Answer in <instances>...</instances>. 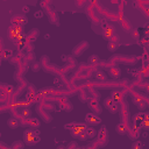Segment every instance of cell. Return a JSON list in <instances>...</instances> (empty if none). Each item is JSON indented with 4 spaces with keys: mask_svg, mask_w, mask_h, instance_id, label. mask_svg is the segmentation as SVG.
I'll return each mask as SVG.
<instances>
[{
    "mask_svg": "<svg viewBox=\"0 0 149 149\" xmlns=\"http://www.w3.org/2000/svg\"><path fill=\"white\" fill-rule=\"evenodd\" d=\"M23 140L28 146H34L40 141L39 133L36 131H34L33 128H28L24 131L23 133Z\"/></svg>",
    "mask_w": 149,
    "mask_h": 149,
    "instance_id": "1",
    "label": "cell"
},
{
    "mask_svg": "<svg viewBox=\"0 0 149 149\" xmlns=\"http://www.w3.org/2000/svg\"><path fill=\"white\" fill-rule=\"evenodd\" d=\"M8 36L12 40H21L23 37V29L21 26H12L8 29Z\"/></svg>",
    "mask_w": 149,
    "mask_h": 149,
    "instance_id": "2",
    "label": "cell"
},
{
    "mask_svg": "<svg viewBox=\"0 0 149 149\" xmlns=\"http://www.w3.org/2000/svg\"><path fill=\"white\" fill-rule=\"evenodd\" d=\"M103 35L106 40L108 41H113V42H118V36L114 34V29L112 27H107V28L104 29L103 32Z\"/></svg>",
    "mask_w": 149,
    "mask_h": 149,
    "instance_id": "3",
    "label": "cell"
},
{
    "mask_svg": "<svg viewBox=\"0 0 149 149\" xmlns=\"http://www.w3.org/2000/svg\"><path fill=\"white\" fill-rule=\"evenodd\" d=\"M85 121L88 123H90V125H93L94 126V125H99V123L101 122V119L99 118L96 113L91 112V113H88L85 115Z\"/></svg>",
    "mask_w": 149,
    "mask_h": 149,
    "instance_id": "4",
    "label": "cell"
},
{
    "mask_svg": "<svg viewBox=\"0 0 149 149\" xmlns=\"http://www.w3.org/2000/svg\"><path fill=\"white\" fill-rule=\"evenodd\" d=\"M86 126L85 125H74V127H72L70 129V134H71V136H73V138H78V135L80 133H83V132H85L86 131Z\"/></svg>",
    "mask_w": 149,
    "mask_h": 149,
    "instance_id": "5",
    "label": "cell"
},
{
    "mask_svg": "<svg viewBox=\"0 0 149 149\" xmlns=\"http://www.w3.org/2000/svg\"><path fill=\"white\" fill-rule=\"evenodd\" d=\"M107 139H108L107 131H106L105 126H103V127L100 128V131H99V133H98V141L104 145V143L107 142Z\"/></svg>",
    "mask_w": 149,
    "mask_h": 149,
    "instance_id": "6",
    "label": "cell"
},
{
    "mask_svg": "<svg viewBox=\"0 0 149 149\" xmlns=\"http://www.w3.org/2000/svg\"><path fill=\"white\" fill-rule=\"evenodd\" d=\"M133 103L135 104V106L138 108H140L141 111H143L146 108V106H147V104H146V101L143 100L141 97H139V96H134L133 97Z\"/></svg>",
    "mask_w": 149,
    "mask_h": 149,
    "instance_id": "7",
    "label": "cell"
},
{
    "mask_svg": "<svg viewBox=\"0 0 149 149\" xmlns=\"http://www.w3.org/2000/svg\"><path fill=\"white\" fill-rule=\"evenodd\" d=\"M143 121H145V113H143V112H139V113H136L135 115L133 116V122L135 123L136 127L142 125Z\"/></svg>",
    "mask_w": 149,
    "mask_h": 149,
    "instance_id": "8",
    "label": "cell"
},
{
    "mask_svg": "<svg viewBox=\"0 0 149 149\" xmlns=\"http://www.w3.org/2000/svg\"><path fill=\"white\" fill-rule=\"evenodd\" d=\"M89 107H90L91 111H93V113H99V111H100L99 103L96 99H90V100H89Z\"/></svg>",
    "mask_w": 149,
    "mask_h": 149,
    "instance_id": "9",
    "label": "cell"
},
{
    "mask_svg": "<svg viewBox=\"0 0 149 149\" xmlns=\"http://www.w3.org/2000/svg\"><path fill=\"white\" fill-rule=\"evenodd\" d=\"M26 22H27V20H26V18H24L23 15H16V16H14V18H13L14 26H21L22 27Z\"/></svg>",
    "mask_w": 149,
    "mask_h": 149,
    "instance_id": "10",
    "label": "cell"
},
{
    "mask_svg": "<svg viewBox=\"0 0 149 149\" xmlns=\"http://www.w3.org/2000/svg\"><path fill=\"white\" fill-rule=\"evenodd\" d=\"M115 131H116V133L119 134V135H125L126 133H127V127H126V125L123 122H120V123H118L116 125V127H115Z\"/></svg>",
    "mask_w": 149,
    "mask_h": 149,
    "instance_id": "11",
    "label": "cell"
},
{
    "mask_svg": "<svg viewBox=\"0 0 149 149\" xmlns=\"http://www.w3.org/2000/svg\"><path fill=\"white\" fill-rule=\"evenodd\" d=\"M108 73H110V76H112L113 78H119L121 74V70L118 66H112L110 70H108Z\"/></svg>",
    "mask_w": 149,
    "mask_h": 149,
    "instance_id": "12",
    "label": "cell"
},
{
    "mask_svg": "<svg viewBox=\"0 0 149 149\" xmlns=\"http://www.w3.org/2000/svg\"><path fill=\"white\" fill-rule=\"evenodd\" d=\"M111 97L113 98V100L115 101L116 104H118V103H120V101L122 100L123 94H122V92H121V91H113V92H112V94H111Z\"/></svg>",
    "mask_w": 149,
    "mask_h": 149,
    "instance_id": "13",
    "label": "cell"
},
{
    "mask_svg": "<svg viewBox=\"0 0 149 149\" xmlns=\"http://www.w3.org/2000/svg\"><path fill=\"white\" fill-rule=\"evenodd\" d=\"M7 125H8L9 128H12V129H16V128L19 127V121L16 120V119L12 118V119H8V121H7Z\"/></svg>",
    "mask_w": 149,
    "mask_h": 149,
    "instance_id": "14",
    "label": "cell"
},
{
    "mask_svg": "<svg viewBox=\"0 0 149 149\" xmlns=\"http://www.w3.org/2000/svg\"><path fill=\"white\" fill-rule=\"evenodd\" d=\"M119 48V44H118V42H113V41H108V43H107V49L110 51H115L116 49Z\"/></svg>",
    "mask_w": 149,
    "mask_h": 149,
    "instance_id": "15",
    "label": "cell"
},
{
    "mask_svg": "<svg viewBox=\"0 0 149 149\" xmlns=\"http://www.w3.org/2000/svg\"><path fill=\"white\" fill-rule=\"evenodd\" d=\"M85 133H86V135H88L89 139H93L94 136L97 135V132L93 127H88L86 128V131H85Z\"/></svg>",
    "mask_w": 149,
    "mask_h": 149,
    "instance_id": "16",
    "label": "cell"
},
{
    "mask_svg": "<svg viewBox=\"0 0 149 149\" xmlns=\"http://www.w3.org/2000/svg\"><path fill=\"white\" fill-rule=\"evenodd\" d=\"M114 104H115V101L113 100L112 97H107V98H105V100H104V106H105L107 110L111 107L112 105H114Z\"/></svg>",
    "mask_w": 149,
    "mask_h": 149,
    "instance_id": "17",
    "label": "cell"
},
{
    "mask_svg": "<svg viewBox=\"0 0 149 149\" xmlns=\"http://www.w3.org/2000/svg\"><path fill=\"white\" fill-rule=\"evenodd\" d=\"M99 62V57L97 55H91L89 57V63L90 64H97Z\"/></svg>",
    "mask_w": 149,
    "mask_h": 149,
    "instance_id": "18",
    "label": "cell"
},
{
    "mask_svg": "<svg viewBox=\"0 0 149 149\" xmlns=\"http://www.w3.org/2000/svg\"><path fill=\"white\" fill-rule=\"evenodd\" d=\"M108 111H110V113L111 114H115V113H118L119 112V105L118 104H114V105H112L110 108H108Z\"/></svg>",
    "mask_w": 149,
    "mask_h": 149,
    "instance_id": "19",
    "label": "cell"
},
{
    "mask_svg": "<svg viewBox=\"0 0 149 149\" xmlns=\"http://www.w3.org/2000/svg\"><path fill=\"white\" fill-rule=\"evenodd\" d=\"M94 77H96L97 79H99V80H105V79H106L105 73L101 72V71H98V72H96V74H94Z\"/></svg>",
    "mask_w": 149,
    "mask_h": 149,
    "instance_id": "20",
    "label": "cell"
},
{
    "mask_svg": "<svg viewBox=\"0 0 149 149\" xmlns=\"http://www.w3.org/2000/svg\"><path fill=\"white\" fill-rule=\"evenodd\" d=\"M132 149H142V143L140 141H135V142L132 145Z\"/></svg>",
    "mask_w": 149,
    "mask_h": 149,
    "instance_id": "21",
    "label": "cell"
},
{
    "mask_svg": "<svg viewBox=\"0 0 149 149\" xmlns=\"http://www.w3.org/2000/svg\"><path fill=\"white\" fill-rule=\"evenodd\" d=\"M34 91H33V88H29L28 92H27V99H33L34 98Z\"/></svg>",
    "mask_w": 149,
    "mask_h": 149,
    "instance_id": "22",
    "label": "cell"
},
{
    "mask_svg": "<svg viewBox=\"0 0 149 149\" xmlns=\"http://www.w3.org/2000/svg\"><path fill=\"white\" fill-rule=\"evenodd\" d=\"M29 125L34 126V127H39L40 122H39V120H36V119H30V120H29Z\"/></svg>",
    "mask_w": 149,
    "mask_h": 149,
    "instance_id": "23",
    "label": "cell"
},
{
    "mask_svg": "<svg viewBox=\"0 0 149 149\" xmlns=\"http://www.w3.org/2000/svg\"><path fill=\"white\" fill-rule=\"evenodd\" d=\"M78 139L79 140H86V139H89V138H88V135H86L85 132H83V133H80L78 135Z\"/></svg>",
    "mask_w": 149,
    "mask_h": 149,
    "instance_id": "24",
    "label": "cell"
},
{
    "mask_svg": "<svg viewBox=\"0 0 149 149\" xmlns=\"http://www.w3.org/2000/svg\"><path fill=\"white\" fill-rule=\"evenodd\" d=\"M142 126L146 129H149V119H145V121L142 122Z\"/></svg>",
    "mask_w": 149,
    "mask_h": 149,
    "instance_id": "25",
    "label": "cell"
},
{
    "mask_svg": "<svg viewBox=\"0 0 149 149\" xmlns=\"http://www.w3.org/2000/svg\"><path fill=\"white\" fill-rule=\"evenodd\" d=\"M32 69H33V71H39L40 70V64L39 63H34L33 64V66H32Z\"/></svg>",
    "mask_w": 149,
    "mask_h": 149,
    "instance_id": "26",
    "label": "cell"
},
{
    "mask_svg": "<svg viewBox=\"0 0 149 149\" xmlns=\"http://www.w3.org/2000/svg\"><path fill=\"white\" fill-rule=\"evenodd\" d=\"M132 36H133L134 39H139V37H140V33H139L138 30H133L132 32Z\"/></svg>",
    "mask_w": 149,
    "mask_h": 149,
    "instance_id": "27",
    "label": "cell"
},
{
    "mask_svg": "<svg viewBox=\"0 0 149 149\" xmlns=\"http://www.w3.org/2000/svg\"><path fill=\"white\" fill-rule=\"evenodd\" d=\"M34 16H35V18H42V16H43V12H42V11H37V12H35Z\"/></svg>",
    "mask_w": 149,
    "mask_h": 149,
    "instance_id": "28",
    "label": "cell"
},
{
    "mask_svg": "<svg viewBox=\"0 0 149 149\" xmlns=\"http://www.w3.org/2000/svg\"><path fill=\"white\" fill-rule=\"evenodd\" d=\"M21 115L29 116V115H30V111H29V110H23V111H22V113H21Z\"/></svg>",
    "mask_w": 149,
    "mask_h": 149,
    "instance_id": "29",
    "label": "cell"
},
{
    "mask_svg": "<svg viewBox=\"0 0 149 149\" xmlns=\"http://www.w3.org/2000/svg\"><path fill=\"white\" fill-rule=\"evenodd\" d=\"M143 89H145L147 92H149V83H145V84H143Z\"/></svg>",
    "mask_w": 149,
    "mask_h": 149,
    "instance_id": "30",
    "label": "cell"
},
{
    "mask_svg": "<svg viewBox=\"0 0 149 149\" xmlns=\"http://www.w3.org/2000/svg\"><path fill=\"white\" fill-rule=\"evenodd\" d=\"M145 35H149V27H147L145 29Z\"/></svg>",
    "mask_w": 149,
    "mask_h": 149,
    "instance_id": "31",
    "label": "cell"
},
{
    "mask_svg": "<svg viewBox=\"0 0 149 149\" xmlns=\"http://www.w3.org/2000/svg\"><path fill=\"white\" fill-rule=\"evenodd\" d=\"M28 11H29V7L24 6V7H23V12H28Z\"/></svg>",
    "mask_w": 149,
    "mask_h": 149,
    "instance_id": "32",
    "label": "cell"
},
{
    "mask_svg": "<svg viewBox=\"0 0 149 149\" xmlns=\"http://www.w3.org/2000/svg\"><path fill=\"white\" fill-rule=\"evenodd\" d=\"M44 39H46V40L50 39V35H49V34H46V35H44Z\"/></svg>",
    "mask_w": 149,
    "mask_h": 149,
    "instance_id": "33",
    "label": "cell"
}]
</instances>
